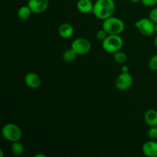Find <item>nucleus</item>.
<instances>
[{"label": "nucleus", "mask_w": 157, "mask_h": 157, "mask_svg": "<svg viewBox=\"0 0 157 157\" xmlns=\"http://www.w3.org/2000/svg\"><path fill=\"white\" fill-rule=\"evenodd\" d=\"M148 65L150 70L153 71H157V54L150 58Z\"/></svg>", "instance_id": "obj_18"}, {"label": "nucleus", "mask_w": 157, "mask_h": 157, "mask_svg": "<svg viewBox=\"0 0 157 157\" xmlns=\"http://www.w3.org/2000/svg\"><path fill=\"white\" fill-rule=\"evenodd\" d=\"M94 3L91 0H78L77 9L82 14H89L93 12Z\"/></svg>", "instance_id": "obj_12"}, {"label": "nucleus", "mask_w": 157, "mask_h": 157, "mask_svg": "<svg viewBox=\"0 0 157 157\" xmlns=\"http://www.w3.org/2000/svg\"><path fill=\"white\" fill-rule=\"evenodd\" d=\"M113 57L115 62H117V64H124V63L127 61V54H126L124 52H122L121 50L114 52V53H113Z\"/></svg>", "instance_id": "obj_17"}, {"label": "nucleus", "mask_w": 157, "mask_h": 157, "mask_svg": "<svg viewBox=\"0 0 157 157\" xmlns=\"http://www.w3.org/2000/svg\"><path fill=\"white\" fill-rule=\"evenodd\" d=\"M143 153L147 157H157V140H150L142 146Z\"/></svg>", "instance_id": "obj_10"}, {"label": "nucleus", "mask_w": 157, "mask_h": 157, "mask_svg": "<svg viewBox=\"0 0 157 157\" xmlns=\"http://www.w3.org/2000/svg\"><path fill=\"white\" fill-rule=\"evenodd\" d=\"M155 33L157 34V23L155 24Z\"/></svg>", "instance_id": "obj_28"}, {"label": "nucleus", "mask_w": 157, "mask_h": 157, "mask_svg": "<svg viewBox=\"0 0 157 157\" xmlns=\"http://www.w3.org/2000/svg\"><path fill=\"white\" fill-rule=\"evenodd\" d=\"M130 2L133 3H138V2H141V0H130Z\"/></svg>", "instance_id": "obj_25"}, {"label": "nucleus", "mask_w": 157, "mask_h": 157, "mask_svg": "<svg viewBox=\"0 0 157 157\" xmlns=\"http://www.w3.org/2000/svg\"><path fill=\"white\" fill-rule=\"evenodd\" d=\"M102 29L108 35H121L125 29V24L120 18L111 16L103 21Z\"/></svg>", "instance_id": "obj_2"}, {"label": "nucleus", "mask_w": 157, "mask_h": 157, "mask_svg": "<svg viewBox=\"0 0 157 157\" xmlns=\"http://www.w3.org/2000/svg\"><path fill=\"white\" fill-rule=\"evenodd\" d=\"M3 151L2 150H0V157H3Z\"/></svg>", "instance_id": "obj_27"}, {"label": "nucleus", "mask_w": 157, "mask_h": 157, "mask_svg": "<svg viewBox=\"0 0 157 157\" xmlns=\"http://www.w3.org/2000/svg\"><path fill=\"white\" fill-rule=\"evenodd\" d=\"M149 18L155 24L157 23V7L153 8L149 13Z\"/></svg>", "instance_id": "obj_21"}, {"label": "nucleus", "mask_w": 157, "mask_h": 157, "mask_svg": "<svg viewBox=\"0 0 157 157\" xmlns=\"http://www.w3.org/2000/svg\"><path fill=\"white\" fill-rule=\"evenodd\" d=\"M147 136L150 138V140H157V126L150 127L147 131Z\"/></svg>", "instance_id": "obj_19"}, {"label": "nucleus", "mask_w": 157, "mask_h": 157, "mask_svg": "<svg viewBox=\"0 0 157 157\" xmlns=\"http://www.w3.org/2000/svg\"><path fill=\"white\" fill-rule=\"evenodd\" d=\"M154 45H155V47H156L157 48V34H156V37H155V38H154Z\"/></svg>", "instance_id": "obj_24"}, {"label": "nucleus", "mask_w": 157, "mask_h": 157, "mask_svg": "<svg viewBox=\"0 0 157 157\" xmlns=\"http://www.w3.org/2000/svg\"><path fill=\"white\" fill-rule=\"evenodd\" d=\"M145 123L150 127L157 126V110L154 109H150L144 114Z\"/></svg>", "instance_id": "obj_13"}, {"label": "nucleus", "mask_w": 157, "mask_h": 157, "mask_svg": "<svg viewBox=\"0 0 157 157\" xmlns=\"http://www.w3.org/2000/svg\"><path fill=\"white\" fill-rule=\"evenodd\" d=\"M75 32V29L71 24L64 22L58 28V35L64 39H68L71 38Z\"/></svg>", "instance_id": "obj_11"}, {"label": "nucleus", "mask_w": 157, "mask_h": 157, "mask_svg": "<svg viewBox=\"0 0 157 157\" xmlns=\"http://www.w3.org/2000/svg\"><path fill=\"white\" fill-rule=\"evenodd\" d=\"M116 9L114 0H97L94 5L92 13L100 20L107 19L113 16Z\"/></svg>", "instance_id": "obj_1"}, {"label": "nucleus", "mask_w": 157, "mask_h": 157, "mask_svg": "<svg viewBox=\"0 0 157 157\" xmlns=\"http://www.w3.org/2000/svg\"><path fill=\"white\" fill-rule=\"evenodd\" d=\"M133 78L130 73L121 72L115 80V87L120 91H126L131 87Z\"/></svg>", "instance_id": "obj_7"}, {"label": "nucleus", "mask_w": 157, "mask_h": 157, "mask_svg": "<svg viewBox=\"0 0 157 157\" xmlns=\"http://www.w3.org/2000/svg\"><path fill=\"white\" fill-rule=\"evenodd\" d=\"M135 27L144 36L150 37L155 34V23L149 18H142L136 21Z\"/></svg>", "instance_id": "obj_5"}, {"label": "nucleus", "mask_w": 157, "mask_h": 157, "mask_svg": "<svg viewBox=\"0 0 157 157\" xmlns=\"http://www.w3.org/2000/svg\"><path fill=\"white\" fill-rule=\"evenodd\" d=\"M27 5L32 13L41 14L48 8L49 0H29Z\"/></svg>", "instance_id": "obj_8"}, {"label": "nucleus", "mask_w": 157, "mask_h": 157, "mask_svg": "<svg viewBox=\"0 0 157 157\" xmlns=\"http://www.w3.org/2000/svg\"><path fill=\"white\" fill-rule=\"evenodd\" d=\"M71 48L76 52L78 55H85L90 52L91 44L87 38H78L72 41Z\"/></svg>", "instance_id": "obj_6"}, {"label": "nucleus", "mask_w": 157, "mask_h": 157, "mask_svg": "<svg viewBox=\"0 0 157 157\" xmlns=\"http://www.w3.org/2000/svg\"><path fill=\"white\" fill-rule=\"evenodd\" d=\"M141 3L146 7H153L157 5V0H141Z\"/></svg>", "instance_id": "obj_22"}, {"label": "nucleus", "mask_w": 157, "mask_h": 157, "mask_svg": "<svg viewBox=\"0 0 157 157\" xmlns=\"http://www.w3.org/2000/svg\"><path fill=\"white\" fill-rule=\"evenodd\" d=\"M2 136L9 142H16L20 140L22 136V131L17 124L9 123L5 124L2 128Z\"/></svg>", "instance_id": "obj_3"}, {"label": "nucleus", "mask_w": 157, "mask_h": 157, "mask_svg": "<svg viewBox=\"0 0 157 157\" xmlns=\"http://www.w3.org/2000/svg\"><path fill=\"white\" fill-rule=\"evenodd\" d=\"M11 151L15 156H21L25 152V147L19 140L12 143Z\"/></svg>", "instance_id": "obj_15"}, {"label": "nucleus", "mask_w": 157, "mask_h": 157, "mask_svg": "<svg viewBox=\"0 0 157 157\" xmlns=\"http://www.w3.org/2000/svg\"><path fill=\"white\" fill-rule=\"evenodd\" d=\"M77 56H78V55H77L76 52H75L71 48L65 50L62 54L63 60H64L65 62L67 63H71L72 62V61H75V60L76 59Z\"/></svg>", "instance_id": "obj_16"}, {"label": "nucleus", "mask_w": 157, "mask_h": 157, "mask_svg": "<svg viewBox=\"0 0 157 157\" xmlns=\"http://www.w3.org/2000/svg\"><path fill=\"white\" fill-rule=\"evenodd\" d=\"M46 156L45 155H44V154H36L35 156V157H45Z\"/></svg>", "instance_id": "obj_26"}, {"label": "nucleus", "mask_w": 157, "mask_h": 157, "mask_svg": "<svg viewBox=\"0 0 157 157\" xmlns=\"http://www.w3.org/2000/svg\"><path fill=\"white\" fill-rule=\"evenodd\" d=\"M32 12L29 7V6H22L18 9V12H17V15H18V18L21 20L25 21V20L29 19L31 17Z\"/></svg>", "instance_id": "obj_14"}, {"label": "nucleus", "mask_w": 157, "mask_h": 157, "mask_svg": "<svg viewBox=\"0 0 157 157\" xmlns=\"http://www.w3.org/2000/svg\"><path fill=\"white\" fill-rule=\"evenodd\" d=\"M107 36H108V34H107V32H106V31L104 30L103 29L98 30V32H97V34H96L97 39L99 40V41H101V42H102V41H104V40L105 39Z\"/></svg>", "instance_id": "obj_20"}, {"label": "nucleus", "mask_w": 157, "mask_h": 157, "mask_svg": "<svg viewBox=\"0 0 157 157\" xmlns=\"http://www.w3.org/2000/svg\"><path fill=\"white\" fill-rule=\"evenodd\" d=\"M124 45V40L121 35H108L102 41V48L107 53H114L121 50Z\"/></svg>", "instance_id": "obj_4"}, {"label": "nucleus", "mask_w": 157, "mask_h": 157, "mask_svg": "<svg viewBox=\"0 0 157 157\" xmlns=\"http://www.w3.org/2000/svg\"><path fill=\"white\" fill-rule=\"evenodd\" d=\"M121 71L122 73H130V67L125 64H122L121 67Z\"/></svg>", "instance_id": "obj_23"}, {"label": "nucleus", "mask_w": 157, "mask_h": 157, "mask_svg": "<svg viewBox=\"0 0 157 157\" xmlns=\"http://www.w3.org/2000/svg\"><path fill=\"white\" fill-rule=\"evenodd\" d=\"M25 84L31 89H38L41 84V78L35 72H29L24 78Z\"/></svg>", "instance_id": "obj_9"}]
</instances>
